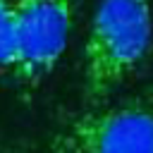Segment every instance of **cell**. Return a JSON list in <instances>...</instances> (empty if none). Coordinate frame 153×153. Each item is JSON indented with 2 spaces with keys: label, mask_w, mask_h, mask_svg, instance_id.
Returning <instances> with one entry per match:
<instances>
[{
  "label": "cell",
  "mask_w": 153,
  "mask_h": 153,
  "mask_svg": "<svg viewBox=\"0 0 153 153\" xmlns=\"http://www.w3.org/2000/svg\"><path fill=\"white\" fill-rule=\"evenodd\" d=\"M17 60L12 76L26 91L36 88L62 57L72 24L74 0H12Z\"/></svg>",
  "instance_id": "obj_3"
},
{
  "label": "cell",
  "mask_w": 153,
  "mask_h": 153,
  "mask_svg": "<svg viewBox=\"0 0 153 153\" xmlns=\"http://www.w3.org/2000/svg\"><path fill=\"white\" fill-rule=\"evenodd\" d=\"M0 153H14V151H12L10 146H2V143H0Z\"/></svg>",
  "instance_id": "obj_5"
},
{
  "label": "cell",
  "mask_w": 153,
  "mask_h": 153,
  "mask_svg": "<svg viewBox=\"0 0 153 153\" xmlns=\"http://www.w3.org/2000/svg\"><path fill=\"white\" fill-rule=\"evenodd\" d=\"M151 48L148 0H100L84 48V98L100 103L143 62Z\"/></svg>",
  "instance_id": "obj_1"
},
{
  "label": "cell",
  "mask_w": 153,
  "mask_h": 153,
  "mask_svg": "<svg viewBox=\"0 0 153 153\" xmlns=\"http://www.w3.org/2000/svg\"><path fill=\"white\" fill-rule=\"evenodd\" d=\"M17 60V31H14V2L0 0V67L12 72Z\"/></svg>",
  "instance_id": "obj_4"
},
{
  "label": "cell",
  "mask_w": 153,
  "mask_h": 153,
  "mask_svg": "<svg viewBox=\"0 0 153 153\" xmlns=\"http://www.w3.org/2000/svg\"><path fill=\"white\" fill-rule=\"evenodd\" d=\"M53 153H153V98L91 108L53 136Z\"/></svg>",
  "instance_id": "obj_2"
}]
</instances>
